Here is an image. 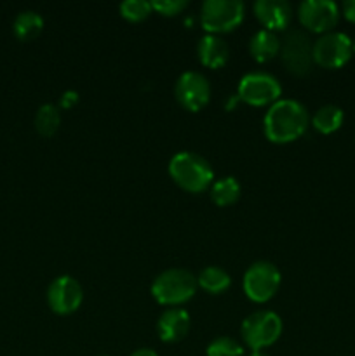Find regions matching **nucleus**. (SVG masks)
Listing matches in <instances>:
<instances>
[{
	"label": "nucleus",
	"instance_id": "412c9836",
	"mask_svg": "<svg viewBox=\"0 0 355 356\" xmlns=\"http://www.w3.org/2000/svg\"><path fill=\"white\" fill-rule=\"evenodd\" d=\"M33 125L35 131L42 138H52L59 131V125H61V110H59V106L52 103L42 104L37 113H35Z\"/></svg>",
	"mask_w": 355,
	"mask_h": 356
},
{
	"label": "nucleus",
	"instance_id": "cd10ccee",
	"mask_svg": "<svg viewBox=\"0 0 355 356\" xmlns=\"http://www.w3.org/2000/svg\"><path fill=\"white\" fill-rule=\"evenodd\" d=\"M239 103H242V101L239 99V96H237V94H235V96H228V101H226L225 108H226V110H228V111H232L233 108H235Z\"/></svg>",
	"mask_w": 355,
	"mask_h": 356
},
{
	"label": "nucleus",
	"instance_id": "7ed1b4c3",
	"mask_svg": "<svg viewBox=\"0 0 355 356\" xmlns=\"http://www.w3.org/2000/svg\"><path fill=\"white\" fill-rule=\"evenodd\" d=\"M197 277L191 271L183 268H171L157 275L150 292L159 305L180 308L197 294Z\"/></svg>",
	"mask_w": 355,
	"mask_h": 356
},
{
	"label": "nucleus",
	"instance_id": "4be33fe9",
	"mask_svg": "<svg viewBox=\"0 0 355 356\" xmlns=\"http://www.w3.org/2000/svg\"><path fill=\"white\" fill-rule=\"evenodd\" d=\"M118 10H120V16L129 23H141L153 13L152 2L148 0H125L118 6Z\"/></svg>",
	"mask_w": 355,
	"mask_h": 356
},
{
	"label": "nucleus",
	"instance_id": "39448f33",
	"mask_svg": "<svg viewBox=\"0 0 355 356\" xmlns=\"http://www.w3.org/2000/svg\"><path fill=\"white\" fill-rule=\"evenodd\" d=\"M246 7L240 0H205L200 7V24L207 33L223 35L240 26Z\"/></svg>",
	"mask_w": 355,
	"mask_h": 356
},
{
	"label": "nucleus",
	"instance_id": "393cba45",
	"mask_svg": "<svg viewBox=\"0 0 355 356\" xmlns=\"http://www.w3.org/2000/svg\"><path fill=\"white\" fill-rule=\"evenodd\" d=\"M80 101V96L77 90H65L59 97V110H72L73 106H77Z\"/></svg>",
	"mask_w": 355,
	"mask_h": 356
},
{
	"label": "nucleus",
	"instance_id": "b1692460",
	"mask_svg": "<svg viewBox=\"0 0 355 356\" xmlns=\"http://www.w3.org/2000/svg\"><path fill=\"white\" fill-rule=\"evenodd\" d=\"M188 7L187 0H153L152 9L162 16L173 17L183 13Z\"/></svg>",
	"mask_w": 355,
	"mask_h": 356
},
{
	"label": "nucleus",
	"instance_id": "a878e982",
	"mask_svg": "<svg viewBox=\"0 0 355 356\" xmlns=\"http://www.w3.org/2000/svg\"><path fill=\"white\" fill-rule=\"evenodd\" d=\"M341 14L345 16V19H348L350 23H355V0H347L341 6Z\"/></svg>",
	"mask_w": 355,
	"mask_h": 356
},
{
	"label": "nucleus",
	"instance_id": "c756f323",
	"mask_svg": "<svg viewBox=\"0 0 355 356\" xmlns=\"http://www.w3.org/2000/svg\"><path fill=\"white\" fill-rule=\"evenodd\" d=\"M352 51L355 52V38H354V40H352Z\"/></svg>",
	"mask_w": 355,
	"mask_h": 356
},
{
	"label": "nucleus",
	"instance_id": "20e7f679",
	"mask_svg": "<svg viewBox=\"0 0 355 356\" xmlns=\"http://www.w3.org/2000/svg\"><path fill=\"white\" fill-rule=\"evenodd\" d=\"M284 323L282 318L275 312L270 309H261L246 316L240 325V336L244 344L251 348V351H263L265 348H270L282 336Z\"/></svg>",
	"mask_w": 355,
	"mask_h": 356
},
{
	"label": "nucleus",
	"instance_id": "a211bd4d",
	"mask_svg": "<svg viewBox=\"0 0 355 356\" xmlns=\"http://www.w3.org/2000/svg\"><path fill=\"white\" fill-rule=\"evenodd\" d=\"M44 30V17L37 10H23L14 17V37L21 42L35 40Z\"/></svg>",
	"mask_w": 355,
	"mask_h": 356
},
{
	"label": "nucleus",
	"instance_id": "9b49d317",
	"mask_svg": "<svg viewBox=\"0 0 355 356\" xmlns=\"http://www.w3.org/2000/svg\"><path fill=\"white\" fill-rule=\"evenodd\" d=\"M341 9L333 0H305L298 6V19L312 33H329L340 21Z\"/></svg>",
	"mask_w": 355,
	"mask_h": 356
},
{
	"label": "nucleus",
	"instance_id": "dca6fc26",
	"mask_svg": "<svg viewBox=\"0 0 355 356\" xmlns=\"http://www.w3.org/2000/svg\"><path fill=\"white\" fill-rule=\"evenodd\" d=\"M249 52L256 63H270L281 54V38L270 30H260L251 37Z\"/></svg>",
	"mask_w": 355,
	"mask_h": 356
},
{
	"label": "nucleus",
	"instance_id": "c85d7f7f",
	"mask_svg": "<svg viewBox=\"0 0 355 356\" xmlns=\"http://www.w3.org/2000/svg\"><path fill=\"white\" fill-rule=\"evenodd\" d=\"M249 356H268L265 351H251Z\"/></svg>",
	"mask_w": 355,
	"mask_h": 356
},
{
	"label": "nucleus",
	"instance_id": "f257e3e1",
	"mask_svg": "<svg viewBox=\"0 0 355 356\" xmlns=\"http://www.w3.org/2000/svg\"><path fill=\"white\" fill-rule=\"evenodd\" d=\"M310 125L308 110L296 99H278L263 118V132L275 145H287L306 132Z\"/></svg>",
	"mask_w": 355,
	"mask_h": 356
},
{
	"label": "nucleus",
	"instance_id": "bb28decb",
	"mask_svg": "<svg viewBox=\"0 0 355 356\" xmlns=\"http://www.w3.org/2000/svg\"><path fill=\"white\" fill-rule=\"evenodd\" d=\"M131 356H159V355H157V351L150 350V348H139V350H136L134 353H131Z\"/></svg>",
	"mask_w": 355,
	"mask_h": 356
},
{
	"label": "nucleus",
	"instance_id": "4468645a",
	"mask_svg": "<svg viewBox=\"0 0 355 356\" xmlns=\"http://www.w3.org/2000/svg\"><path fill=\"white\" fill-rule=\"evenodd\" d=\"M191 320L187 309L167 308L157 322V334L164 343H180L190 332Z\"/></svg>",
	"mask_w": 355,
	"mask_h": 356
},
{
	"label": "nucleus",
	"instance_id": "9d476101",
	"mask_svg": "<svg viewBox=\"0 0 355 356\" xmlns=\"http://www.w3.org/2000/svg\"><path fill=\"white\" fill-rule=\"evenodd\" d=\"M174 96L176 101L187 111L197 113L211 99V83L207 76L200 72H184L178 76L176 86H174Z\"/></svg>",
	"mask_w": 355,
	"mask_h": 356
},
{
	"label": "nucleus",
	"instance_id": "0eeeda50",
	"mask_svg": "<svg viewBox=\"0 0 355 356\" xmlns=\"http://www.w3.org/2000/svg\"><path fill=\"white\" fill-rule=\"evenodd\" d=\"M237 96L242 103L251 106H268L277 103L282 96V86L278 79L267 72H251L240 79Z\"/></svg>",
	"mask_w": 355,
	"mask_h": 356
},
{
	"label": "nucleus",
	"instance_id": "f3484780",
	"mask_svg": "<svg viewBox=\"0 0 355 356\" xmlns=\"http://www.w3.org/2000/svg\"><path fill=\"white\" fill-rule=\"evenodd\" d=\"M240 195H242V188L233 176L214 179V183L209 188V197H211L212 204L218 207H230L239 200Z\"/></svg>",
	"mask_w": 355,
	"mask_h": 356
},
{
	"label": "nucleus",
	"instance_id": "aec40b11",
	"mask_svg": "<svg viewBox=\"0 0 355 356\" xmlns=\"http://www.w3.org/2000/svg\"><path fill=\"white\" fill-rule=\"evenodd\" d=\"M345 113L336 104H324L312 117V125L320 134H333L343 125Z\"/></svg>",
	"mask_w": 355,
	"mask_h": 356
},
{
	"label": "nucleus",
	"instance_id": "f03ea898",
	"mask_svg": "<svg viewBox=\"0 0 355 356\" xmlns=\"http://www.w3.org/2000/svg\"><path fill=\"white\" fill-rule=\"evenodd\" d=\"M169 176L181 190L191 195L204 193L214 183V170L202 155L194 152H180L169 160Z\"/></svg>",
	"mask_w": 355,
	"mask_h": 356
},
{
	"label": "nucleus",
	"instance_id": "423d86ee",
	"mask_svg": "<svg viewBox=\"0 0 355 356\" xmlns=\"http://www.w3.org/2000/svg\"><path fill=\"white\" fill-rule=\"evenodd\" d=\"M281 282V270L274 263H270V261H256L244 273V294L253 302L263 305V302H268L277 294Z\"/></svg>",
	"mask_w": 355,
	"mask_h": 356
},
{
	"label": "nucleus",
	"instance_id": "6e6552de",
	"mask_svg": "<svg viewBox=\"0 0 355 356\" xmlns=\"http://www.w3.org/2000/svg\"><path fill=\"white\" fill-rule=\"evenodd\" d=\"M281 59L287 72L296 76H305L312 72L313 42L301 30H289L281 40Z\"/></svg>",
	"mask_w": 355,
	"mask_h": 356
},
{
	"label": "nucleus",
	"instance_id": "1a4fd4ad",
	"mask_svg": "<svg viewBox=\"0 0 355 356\" xmlns=\"http://www.w3.org/2000/svg\"><path fill=\"white\" fill-rule=\"evenodd\" d=\"M352 38L343 31H329L313 42V63L320 68L338 70L350 61Z\"/></svg>",
	"mask_w": 355,
	"mask_h": 356
},
{
	"label": "nucleus",
	"instance_id": "6ab92c4d",
	"mask_svg": "<svg viewBox=\"0 0 355 356\" xmlns=\"http://www.w3.org/2000/svg\"><path fill=\"white\" fill-rule=\"evenodd\" d=\"M197 285L211 296L225 294L232 285V277L219 266H207L198 273Z\"/></svg>",
	"mask_w": 355,
	"mask_h": 356
},
{
	"label": "nucleus",
	"instance_id": "ddd939ff",
	"mask_svg": "<svg viewBox=\"0 0 355 356\" xmlns=\"http://www.w3.org/2000/svg\"><path fill=\"white\" fill-rule=\"evenodd\" d=\"M253 10L265 30L274 33L284 31L292 19V6L285 0H256Z\"/></svg>",
	"mask_w": 355,
	"mask_h": 356
},
{
	"label": "nucleus",
	"instance_id": "f8f14e48",
	"mask_svg": "<svg viewBox=\"0 0 355 356\" xmlns=\"http://www.w3.org/2000/svg\"><path fill=\"white\" fill-rule=\"evenodd\" d=\"M84 289L73 277L63 275L52 280L47 289V305L56 315H72L82 306Z\"/></svg>",
	"mask_w": 355,
	"mask_h": 356
},
{
	"label": "nucleus",
	"instance_id": "5701e85b",
	"mask_svg": "<svg viewBox=\"0 0 355 356\" xmlns=\"http://www.w3.org/2000/svg\"><path fill=\"white\" fill-rule=\"evenodd\" d=\"M207 356H244V346L235 341L233 337L221 336L216 337L214 341H211V344L207 346Z\"/></svg>",
	"mask_w": 355,
	"mask_h": 356
},
{
	"label": "nucleus",
	"instance_id": "2eb2a0df",
	"mask_svg": "<svg viewBox=\"0 0 355 356\" xmlns=\"http://www.w3.org/2000/svg\"><path fill=\"white\" fill-rule=\"evenodd\" d=\"M197 56L202 66L218 70L230 59V47L221 35L205 33L197 44Z\"/></svg>",
	"mask_w": 355,
	"mask_h": 356
}]
</instances>
